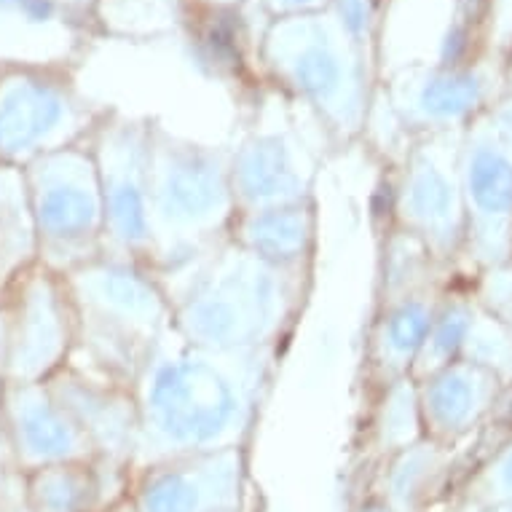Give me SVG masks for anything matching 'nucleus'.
I'll return each mask as SVG.
<instances>
[{"label": "nucleus", "instance_id": "15", "mask_svg": "<svg viewBox=\"0 0 512 512\" xmlns=\"http://www.w3.org/2000/svg\"><path fill=\"white\" fill-rule=\"evenodd\" d=\"M0 424L9 437L11 456L19 475L65 462L97 459L92 440L59 403L46 381L41 384H3Z\"/></svg>", "mask_w": 512, "mask_h": 512}, {"label": "nucleus", "instance_id": "1", "mask_svg": "<svg viewBox=\"0 0 512 512\" xmlns=\"http://www.w3.org/2000/svg\"><path fill=\"white\" fill-rule=\"evenodd\" d=\"M277 360L279 349L212 352L169 330L135 381L132 475L177 456L247 448Z\"/></svg>", "mask_w": 512, "mask_h": 512}, {"label": "nucleus", "instance_id": "24", "mask_svg": "<svg viewBox=\"0 0 512 512\" xmlns=\"http://www.w3.org/2000/svg\"><path fill=\"white\" fill-rule=\"evenodd\" d=\"M472 309H475V301H472L470 293H448L445 290L443 301L437 306L435 322H432V328L421 344L419 357L411 368V376L416 381L459 360Z\"/></svg>", "mask_w": 512, "mask_h": 512}, {"label": "nucleus", "instance_id": "29", "mask_svg": "<svg viewBox=\"0 0 512 512\" xmlns=\"http://www.w3.org/2000/svg\"><path fill=\"white\" fill-rule=\"evenodd\" d=\"M9 352H11L9 306H6V298H3V293H0V381H6V370H9Z\"/></svg>", "mask_w": 512, "mask_h": 512}, {"label": "nucleus", "instance_id": "19", "mask_svg": "<svg viewBox=\"0 0 512 512\" xmlns=\"http://www.w3.org/2000/svg\"><path fill=\"white\" fill-rule=\"evenodd\" d=\"M129 472L113 464L65 462L22 475L27 512H105L129 494Z\"/></svg>", "mask_w": 512, "mask_h": 512}, {"label": "nucleus", "instance_id": "10", "mask_svg": "<svg viewBox=\"0 0 512 512\" xmlns=\"http://www.w3.org/2000/svg\"><path fill=\"white\" fill-rule=\"evenodd\" d=\"M151 121L110 108L89 140L102 204L105 255L151 269Z\"/></svg>", "mask_w": 512, "mask_h": 512}, {"label": "nucleus", "instance_id": "13", "mask_svg": "<svg viewBox=\"0 0 512 512\" xmlns=\"http://www.w3.org/2000/svg\"><path fill=\"white\" fill-rule=\"evenodd\" d=\"M319 156L295 126H255L231 148L236 212L317 202Z\"/></svg>", "mask_w": 512, "mask_h": 512}, {"label": "nucleus", "instance_id": "4", "mask_svg": "<svg viewBox=\"0 0 512 512\" xmlns=\"http://www.w3.org/2000/svg\"><path fill=\"white\" fill-rule=\"evenodd\" d=\"M76 311L73 362L135 389L161 338L172 330V301L148 266L102 255L65 274Z\"/></svg>", "mask_w": 512, "mask_h": 512}, {"label": "nucleus", "instance_id": "35", "mask_svg": "<svg viewBox=\"0 0 512 512\" xmlns=\"http://www.w3.org/2000/svg\"><path fill=\"white\" fill-rule=\"evenodd\" d=\"M3 384H6V381H0V405H3Z\"/></svg>", "mask_w": 512, "mask_h": 512}, {"label": "nucleus", "instance_id": "17", "mask_svg": "<svg viewBox=\"0 0 512 512\" xmlns=\"http://www.w3.org/2000/svg\"><path fill=\"white\" fill-rule=\"evenodd\" d=\"M419 408L424 437L454 445L491 416L504 384L488 370L456 360L419 378Z\"/></svg>", "mask_w": 512, "mask_h": 512}, {"label": "nucleus", "instance_id": "32", "mask_svg": "<svg viewBox=\"0 0 512 512\" xmlns=\"http://www.w3.org/2000/svg\"><path fill=\"white\" fill-rule=\"evenodd\" d=\"M0 512H27L25 496H22V488L9 494L6 499H0Z\"/></svg>", "mask_w": 512, "mask_h": 512}, {"label": "nucleus", "instance_id": "11", "mask_svg": "<svg viewBox=\"0 0 512 512\" xmlns=\"http://www.w3.org/2000/svg\"><path fill=\"white\" fill-rule=\"evenodd\" d=\"M11 352L6 384H41L76 354V311L65 279L35 263L3 290Z\"/></svg>", "mask_w": 512, "mask_h": 512}, {"label": "nucleus", "instance_id": "30", "mask_svg": "<svg viewBox=\"0 0 512 512\" xmlns=\"http://www.w3.org/2000/svg\"><path fill=\"white\" fill-rule=\"evenodd\" d=\"M22 488V475L14 467L0 462V499H6L9 494Z\"/></svg>", "mask_w": 512, "mask_h": 512}, {"label": "nucleus", "instance_id": "31", "mask_svg": "<svg viewBox=\"0 0 512 512\" xmlns=\"http://www.w3.org/2000/svg\"><path fill=\"white\" fill-rule=\"evenodd\" d=\"M349 512H392V507H389L381 496L370 494V496H362L360 502L354 504Z\"/></svg>", "mask_w": 512, "mask_h": 512}, {"label": "nucleus", "instance_id": "25", "mask_svg": "<svg viewBox=\"0 0 512 512\" xmlns=\"http://www.w3.org/2000/svg\"><path fill=\"white\" fill-rule=\"evenodd\" d=\"M459 360L488 370L491 376L502 381L504 389L512 387V330L504 328L502 322H496L491 314H486L475 303L470 325H467V333H464Z\"/></svg>", "mask_w": 512, "mask_h": 512}, {"label": "nucleus", "instance_id": "5", "mask_svg": "<svg viewBox=\"0 0 512 512\" xmlns=\"http://www.w3.org/2000/svg\"><path fill=\"white\" fill-rule=\"evenodd\" d=\"M261 51L269 76L309 110L336 151L365 135L370 124L368 54L328 9L274 19Z\"/></svg>", "mask_w": 512, "mask_h": 512}, {"label": "nucleus", "instance_id": "34", "mask_svg": "<svg viewBox=\"0 0 512 512\" xmlns=\"http://www.w3.org/2000/svg\"><path fill=\"white\" fill-rule=\"evenodd\" d=\"M483 512H512V507H507V504L504 507H486Z\"/></svg>", "mask_w": 512, "mask_h": 512}, {"label": "nucleus", "instance_id": "22", "mask_svg": "<svg viewBox=\"0 0 512 512\" xmlns=\"http://www.w3.org/2000/svg\"><path fill=\"white\" fill-rule=\"evenodd\" d=\"M38 263V234L25 172L0 164V293Z\"/></svg>", "mask_w": 512, "mask_h": 512}, {"label": "nucleus", "instance_id": "18", "mask_svg": "<svg viewBox=\"0 0 512 512\" xmlns=\"http://www.w3.org/2000/svg\"><path fill=\"white\" fill-rule=\"evenodd\" d=\"M443 295L445 287L440 282L405 293L378 295L368 336V368L378 387L411 376Z\"/></svg>", "mask_w": 512, "mask_h": 512}, {"label": "nucleus", "instance_id": "6", "mask_svg": "<svg viewBox=\"0 0 512 512\" xmlns=\"http://www.w3.org/2000/svg\"><path fill=\"white\" fill-rule=\"evenodd\" d=\"M38 234V263L65 277L105 255V204L89 143L22 167Z\"/></svg>", "mask_w": 512, "mask_h": 512}, {"label": "nucleus", "instance_id": "21", "mask_svg": "<svg viewBox=\"0 0 512 512\" xmlns=\"http://www.w3.org/2000/svg\"><path fill=\"white\" fill-rule=\"evenodd\" d=\"M451 464V445L421 437L419 443L387 456L373 491L392 507V512H424L435 488Z\"/></svg>", "mask_w": 512, "mask_h": 512}, {"label": "nucleus", "instance_id": "8", "mask_svg": "<svg viewBox=\"0 0 512 512\" xmlns=\"http://www.w3.org/2000/svg\"><path fill=\"white\" fill-rule=\"evenodd\" d=\"M459 143L462 129L408 140L392 185L389 228L416 239L443 269L454 266L467 250Z\"/></svg>", "mask_w": 512, "mask_h": 512}, {"label": "nucleus", "instance_id": "27", "mask_svg": "<svg viewBox=\"0 0 512 512\" xmlns=\"http://www.w3.org/2000/svg\"><path fill=\"white\" fill-rule=\"evenodd\" d=\"M480 499L486 507H512V443L499 451L480 478Z\"/></svg>", "mask_w": 512, "mask_h": 512}, {"label": "nucleus", "instance_id": "7", "mask_svg": "<svg viewBox=\"0 0 512 512\" xmlns=\"http://www.w3.org/2000/svg\"><path fill=\"white\" fill-rule=\"evenodd\" d=\"M105 105L86 97L68 70L46 62H22L0 70V164L30 161L92 140Z\"/></svg>", "mask_w": 512, "mask_h": 512}, {"label": "nucleus", "instance_id": "23", "mask_svg": "<svg viewBox=\"0 0 512 512\" xmlns=\"http://www.w3.org/2000/svg\"><path fill=\"white\" fill-rule=\"evenodd\" d=\"M421 437H424V424H421L416 378L403 376L381 384L368 421L370 451L384 462L387 456L419 443Z\"/></svg>", "mask_w": 512, "mask_h": 512}, {"label": "nucleus", "instance_id": "20", "mask_svg": "<svg viewBox=\"0 0 512 512\" xmlns=\"http://www.w3.org/2000/svg\"><path fill=\"white\" fill-rule=\"evenodd\" d=\"M317 202L236 212L228 242L287 271H311L317 252Z\"/></svg>", "mask_w": 512, "mask_h": 512}, {"label": "nucleus", "instance_id": "26", "mask_svg": "<svg viewBox=\"0 0 512 512\" xmlns=\"http://www.w3.org/2000/svg\"><path fill=\"white\" fill-rule=\"evenodd\" d=\"M470 295L480 309L512 330V261L475 271V285Z\"/></svg>", "mask_w": 512, "mask_h": 512}, {"label": "nucleus", "instance_id": "14", "mask_svg": "<svg viewBox=\"0 0 512 512\" xmlns=\"http://www.w3.org/2000/svg\"><path fill=\"white\" fill-rule=\"evenodd\" d=\"M491 84L494 81L483 70L451 62L403 70L389 81L387 108L408 140L459 132L494 105Z\"/></svg>", "mask_w": 512, "mask_h": 512}, {"label": "nucleus", "instance_id": "9", "mask_svg": "<svg viewBox=\"0 0 512 512\" xmlns=\"http://www.w3.org/2000/svg\"><path fill=\"white\" fill-rule=\"evenodd\" d=\"M459 180L472 269L512 258V100L488 105L462 129Z\"/></svg>", "mask_w": 512, "mask_h": 512}, {"label": "nucleus", "instance_id": "33", "mask_svg": "<svg viewBox=\"0 0 512 512\" xmlns=\"http://www.w3.org/2000/svg\"><path fill=\"white\" fill-rule=\"evenodd\" d=\"M105 512H137V507H135V504H132L129 494H126L124 499H118V502L113 504V507H108V510H105Z\"/></svg>", "mask_w": 512, "mask_h": 512}, {"label": "nucleus", "instance_id": "12", "mask_svg": "<svg viewBox=\"0 0 512 512\" xmlns=\"http://www.w3.org/2000/svg\"><path fill=\"white\" fill-rule=\"evenodd\" d=\"M247 448L177 456L137 470L129 499L137 512H244Z\"/></svg>", "mask_w": 512, "mask_h": 512}, {"label": "nucleus", "instance_id": "2", "mask_svg": "<svg viewBox=\"0 0 512 512\" xmlns=\"http://www.w3.org/2000/svg\"><path fill=\"white\" fill-rule=\"evenodd\" d=\"M309 287L311 271L277 269L226 242L169 293L172 330L212 352L282 349Z\"/></svg>", "mask_w": 512, "mask_h": 512}, {"label": "nucleus", "instance_id": "36", "mask_svg": "<svg viewBox=\"0 0 512 512\" xmlns=\"http://www.w3.org/2000/svg\"><path fill=\"white\" fill-rule=\"evenodd\" d=\"M215 3H234V0H215Z\"/></svg>", "mask_w": 512, "mask_h": 512}, {"label": "nucleus", "instance_id": "3", "mask_svg": "<svg viewBox=\"0 0 512 512\" xmlns=\"http://www.w3.org/2000/svg\"><path fill=\"white\" fill-rule=\"evenodd\" d=\"M236 218L231 148L151 121V271L167 295L210 258Z\"/></svg>", "mask_w": 512, "mask_h": 512}, {"label": "nucleus", "instance_id": "16", "mask_svg": "<svg viewBox=\"0 0 512 512\" xmlns=\"http://www.w3.org/2000/svg\"><path fill=\"white\" fill-rule=\"evenodd\" d=\"M59 403L92 440L97 459L132 475L137 445L135 389L70 360L46 381Z\"/></svg>", "mask_w": 512, "mask_h": 512}, {"label": "nucleus", "instance_id": "28", "mask_svg": "<svg viewBox=\"0 0 512 512\" xmlns=\"http://www.w3.org/2000/svg\"><path fill=\"white\" fill-rule=\"evenodd\" d=\"M263 9L274 19L301 17V14H317L328 9L330 0H261Z\"/></svg>", "mask_w": 512, "mask_h": 512}, {"label": "nucleus", "instance_id": "37", "mask_svg": "<svg viewBox=\"0 0 512 512\" xmlns=\"http://www.w3.org/2000/svg\"><path fill=\"white\" fill-rule=\"evenodd\" d=\"M510 261H512V258H510Z\"/></svg>", "mask_w": 512, "mask_h": 512}]
</instances>
